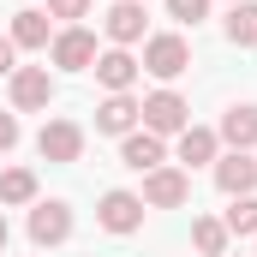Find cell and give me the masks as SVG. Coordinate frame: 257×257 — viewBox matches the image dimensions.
Listing matches in <instances>:
<instances>
[{
  "mask_svg": "<svg viewBox=\"0 0 257 257\" xmlns=\"http://www.w3.org/2000/svg\"><path fill=\"white\" fill-rule=\"evenodd\" d=\"M138 120H144V132H156V138H180V132L192 126V108H186L180 90H156V96L138 102Z\"/></svg>",
  "mask_w": 257,
  "mask_h": 257,
  "instance_id": "cell-1",
  "label": "cell"
},
{
  "mask_svg": "<svg viewBox=\"0 0 257 257\" xmlns=\"http://www.w3.org/2000/svg\"><path fill=\"white\" fill-rule=\"evenodd\" d=\"M186 66H192V48H186V36H180V30L144 36V72H150V78H162V84H168V78H180Z\"/></svg>",
  "mask_w": 257,
  "mask_h": 257,
  "instance_id": "cell-2",
  "label": "cell"
},
{
  "mask_svg": "<svg viewBox=\"0 0 257 257\" xmlns=\"http://www.w3.org/2000/svg\"><path fill=\"white\" fill-rule=\"evenodd\" d=\"M144 209H180L186 197H192V174L186 168H156V174H144Z\"/></svg>",
  "mask_w": 257,
  "mask_h": 257,
  "instance_id": "cell-3",
  "label": "cell"
},
{
  "mask_svg": "<svg viewBox=\"0 0 257 257\" xmlns=\"http://www.w3.org/2000/svg\"><path fill=\"white\" fill-rule=\"evenodd\" d=\"M48 60L60 66V72H90V66H96V36H90L84 24H66L60 36L48 42Z\"/></svg>",
  "mask_w": 257,
  "mask_h": 257,
  "instance_id": "cell-4",
  "label": "cell"
},
{
  "mask_svg": "<svg viewBox=\"0 0 257 257\" xmlns=\"http://www.w3.org/2000/svg\"><path fill=\"white\" fill-rule=\"evenodd\" d=\"M66 239H72V209L60 197L30 203V245H66Z\"/></svg>",
  "mask_w": 257,
  "mask_h": 257,
  "instance_id": "cell-5",
  "label": "cell"
},
{
  "mask_svg": "<svg viewBox=\"0 0 257 257\" xmlns=\"http://www.w3.org/2000/svg\"><path fill=\"white\" fill-rule=\"evenodd\" d=\"M48 102H54L48 66H18V72H12V108H18V114H36V108H48Z\"/></svg>",
  "mask_w": 257,
  "mask_h": 257,
  "instance_id": "cell-6",
  "label": "cell"
},
{
  "mask_svg": "<svg viewBox=\"0 0 257 257\" xmlns=\"http://www.w3.org/2000/svg\"><path fill=\"white\" fill-rule=\"evenodd\" d=\"M96 221H102L108 233H138V227H144V197L138 192H102Z\"/></svg>",
  "mask_w": 257,
  "mask_h": 257,
  "instance_id": "cell-7",
  "label": "cell"
},
{
  "mask_svg": "<svg viewBox=\"0 0 257 257\" xmlns=\"http://www.w3.org/2000/svg\"><path fill=\"white\" fill-rule=\"evenodd\" d=\"M36 150H42V162H78L84 156V126L78 120H48L36 132Z\"/></svg>",
  "mask_w": 257,
  "mask_h": 257,
  "instance_id": "cell-8",
  "label": "cell"
},
{
  "mask_svg": "<svg viewBox=\"0 0 257 257\" xmlns=\"http://www.w3.org/2000/svg\"><path fill=\"white\" fill-rule=\"evenodd\" d=\"M215 186L227 197H251L257 192V162L251 150H227V156H215Z\"/></svg>",
  "mask_w": 257,
  "mask_h": 257,
  "instance_id": "cell-9",
  "label": "cell"
},
{
  "mask_svg": "<svg viewBox=\"0 0 257 257\" xmlns=\"http://www.w3.org/2000/svg\"><path fill=\"white\" fill-rule=\"evenodd\" d=\"M90 72H96V84H102L108 96H126L132 84H138V72H144V66L132 60L126 48H108V54H96V66H90Z\"/></svg>",
  "mask_w": 257,
  "mask_h": 257,
  "instance_id": "cell-10",
  "label": "cell"
},
{
  "mask_svg": "<svg viewBox=\"0 0 257 257\" xmlns=\"http://www.w3.org/2000/svg\"><path fill=\"white\" fill-rule=\"evenodd\" d=\"M102 30H108V42H114V48L144 42V0H114V6H108V18H102Z\"/></svg>",
  "mask_w": 257,
  "mask_h": 257,
  "instance_id": "cell-11",
  "label": "cell"
},
{
  "mask_svg": "<svg viewBox=\"0 0 257 257\" xmlns=\"http://www.w3.org/2000/svg\"><path fill=\"white\" fill-rule=\"evenodd\" d=\"M120 162H126L132 174H156V168L168 162V150H162L156 132H126V138H120Z\"/></svg>",
  "mask_w": 257,
  "mask_h": 257,
  "instance_id": "cell-12",
  "label": "cell"
},
{
  "mask_svg": "<svg viewBox=\"0 0 257 257\" xmlns=\"http://www.w3.org/2000/svg\"><path fill=\"white\" fill-rule=\"evenodd\" d=\"M227 150H251L257 144V102H233L227 114H221V132H215Z\"/></svg>",
  "mask_w": 257,
  "mask_h": 257,
  "instance_id": "cell-13",
  "label": "cell"
},
{
  "mask_svg": "<svg viewBox=\"0 0 257 257\" xmlns=\"http://www.w3.org/2000/svg\"><path fill=\"white\" fill-rule=\"evenodd\" d=\"M96 132H108V138H126V132H138V102L126 96H108L102 108H96Z\"/></svg>",
  "mask_w": 257,
  "mask_h": 257,
  "instance_id": "cell-14",
  "label": "cell"
},
{
  "mask_svg": "<svg viewBox=\"0 0 257 257\" xmlns=\"http://www.w3.org/2000/svg\"><path fill=\"white\" fill-rule=\"evenodd\" d=\"M215 156H221V138L209 126H186L180 132V162H186V168H203V162H215Z\"/></svg>",
  "mask_w": 257,
  "mask_h": 257,
  "instance_id": "cell-15",
  "label": "cell"
},
{
  "mask_svg": "<svg viewBox=\"0 0 257 257\" xmlns=\"http://www.w3.org/2000/svg\"><path fill=\"white\" fill-rule=\"evenodd\" d=\"M48 42H54V30H48V12L24 6V12L12 18V48H48Z\"/></svg>",
  "mask_w": 257,
  "mask_h": 257,
  "instance_id": "cell-16",
  "label": "cell"
},
{
  "mask_svg": "<svg viewBox=\"0 0 257 257\" xmlns=\"http://www.w3.org/2000/svg\"><path fill=\"white\" fill-rule=\"evenodd\" d=\"M227 42L233 48H257V0H233V12H227Z\"/></svg>",
  "mask_w": 257,
  "mask_h": 257,
  "instance_id": "cell-17",
  "label": "cell"
},
{
  "mask_svg": "<svg viewBox=\"0 0 257 257\" xmlns=\"http://www.w3.org/2000/svg\"><path fill=\"white\" fill-rule=\"evenodd\" d=\"M0 203H36V174L30 168H6L0 174Z\"/></svg>",
  "mask_w": 257,
  "mask_h": 257,
  "instance_id": "cell-18",
  "label": "cell"
},
{
  "mask_svg": "<svg viewBox=\"0 0 257 257\" xmlns=\"http://www.w3.org/2000/svg\"><path fill=\"white\" fill-rule=\"evenodd\" d=\"M192 245L203 257H227V227H221L215 215H203V221H192Z\"/></svg>",
  "mask_w": 257,
  "mask_h": 257,
  "instance_id": "cell-19",
  "label": "cell"
},
{
  "mask_svg": "<svg viewBox=\"0 0 257 257\" xmlns=\"http://www.w3.org/2000/svg\"><path fill=\"white\" fill-rule=\"evenodd\" d=\"M221 227H227V233H257V192L251 197H233V209L221 215Z\"/></svg>",
  "mask_w": 257,
  "mask_h": 257,
  "instance_id": "cell-20",
  "label": "cell"
},
{
  "mask_svg": "<svg viewBox=\"0 0 257 257\" xmlns=\"http://www.w3.org/2000/svg\"><path fill=\"white\" fill-rule=\"evenodd\" d=\"M168 18L174 24H197V18H209V0H168Z\"/></svg>",
  "mask_w": 257,
  "mask_h": 257,
  "instance_id": "cell-21",
  "label": "cell"
},
{
  "mask_svg": "<svg viewBox=\"0 0 257 257\" xmlns=\"http://www.w3.org/2000/svg\"><path fill=\"white\" fill-rule=\"evenodd\" d=\"M48 18H66V24H78V18H90V0H48Z\"/></svg>",
  "mask_w": 257,
  "mask_h": 257,
  "instance_id": "cell-22",
  "label": "cell"
},
{
  "mask_svg": "<svg viewBox=\"0 0 257 257\" xmlns=\"http://www.w3.org/2000/svg\"><path fill=\"white\" fill-rule=\"evenodd\" d=\"M18 138H24V132H18V114H0V156H12Z\"/></svg>",
  "mask_w": 257,
  "mask_h": 257,
  "instance_id": "cell-23",
  "label": "cell"
},
{
  "mask_svg": "<svg viewBox=\"0 0 257 257\" xmlns=\"http://www.w3.org/2000/svg\"><path fill=\"white\" fill-rule=\"evenodd\" d=\"M18 72V48H12V36H0V78H12Z\"/></svg>",
  "mask_w": 257,
  "mask_h": 257,
  "instance_id": "cell-24",
  "label": "cell"
},
{
  "mask_svg": "<svg viewBox=\"0 0 257 257\" xmlns=\"http://www.w3.org/2000/svg\"><path fill=\"white\" fill-rule=\"evenodd\" d=\"M6 239H12V233H6V215H0V251H6Z\"/></svg>",
  "mask_w": 257,
  "mask_h": 257,
  "instance_id": "cell-25",
  "label": "cell"
},
{
  "mask_svg": "<svg viewBox=\"0 0 257 257\" xmlns=\"http://www.w3.org/2000/svg\"><path fill=\"white\" fill-rule=\"evenodd\" d=\"M227 257H233V251H227Z\"/></svg>",
  "mask_w": 257,
  "mask_h": 257,
  "instance_id": "cell-26",
  "label": "cell"
}]
</instances>
